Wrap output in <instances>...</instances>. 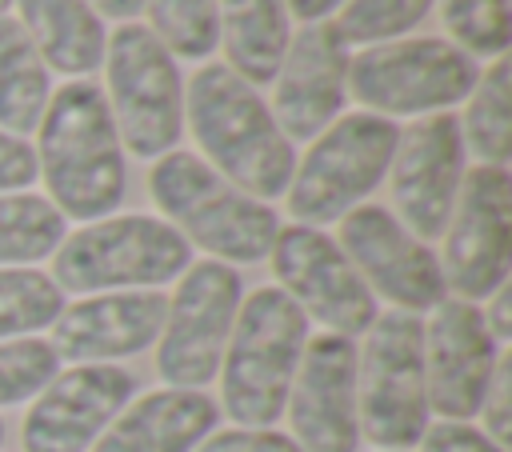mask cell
<instances>
[{
    "instance_id": "obj_3",
    "label": "cell",
    "mask_w": 512,
    "mask_h": 452,
    "mask_svg": "<svg viewBox=\"0 0 512 452\" xmlns=\"http://www.w3.org/2000/svg\"><path fill=\"white\" fill-rule=\"evenodd\" d=\"M308 344V316L280 288H256L232 320L224 344V412L244 428L284 416L292 376Z\"/></svg>"
},
{
    "instance_id": "obj_1",
    "label": "cell",
    "mask_w": 512,
    "mask_h": 452,
    "mask_svg": "<svg viewBox=\"0 0 512 452\" xmlns=\"http://www.w3.org/2000/svg\"><path fill=\"white\" fill-rule=\"evenodd\" d=\"M36 176H44L60 216L72 220H100L124 200V144L92 80H72L48 100L40 116Z\"/></svg>"
},
{
    "instance_id": "obj_13",
    "label": "cell",
    "mask_w": 512,
    "mask_h": 452,
    "mask_svg": "<svg viewBox=\"0 0 512 452\" xmlns=\"http://www.w3.org/2000/svg\"><path fill=\"white\" fill-rule=\"evenodd\" d=\"M340 252L352 260L360 280L400 304V312L416 316L444 300L448 284L436 252L380 204H356L340 216Z\"/></svg>"
},
{
    "instance_id": "obj_20",
    "label": "cell",
    "mask_w": 512,
    "mask_h": 452,
    "mask_svg": "<svg viewBox=\"0 0 512 452\" xmlns=\"http://www.w3.org/2000/svg\"><path fill=\"white\" fill-rule=\"evenodd\" d=\"M216 400L200 388H160L128 404L92 452H192L216 428Z\"/></svg>"
},
{
    "instance_id": "obj_26",
    "label": "cell",
    "mask_w": 512,
    "mask_h": 452,
    "mask_svg": "<svg viewBox=\"0 0 512 452\" xmlns=\"http://www.w3.org/2000/svg\"><path fill=\"white\" fill-rule=\"evenodd\" d=\"M64 312V292L52 276L36 268H0V340H20L24 332H40L56 324Z\"/></svg>"
},
{
    "instance_id": "obj_23",
    "label": "cell",
    "mask_w": 512,
    "mask_h": 452,
    "mask_svg": "<svg viewBox=\"0 0 512 452\" xmlns=\"http://www.w3.org/2000/svg\"><path fill=\"white\" fill-rule=\"evenodd\" d=\"M48 108V64L16 16H0V132L40 128Z\"/></svg>"
},
{
    "instance_id": "obj_30",
    "label": "cell",
    "mask_w": 512,
    "mask_h": 452,
    "mask_svg": "<svg viewBox=\"0 0 512 452\" xmlns=\"http://www.w3.org/2000/svg\"><path fill=\"white\" fill-rule=\"evenodd\" d=\"M60 368V356L48 340L20 336V340H0V408L20 404L36 396Z\"/></svg>"
},
{
    "instance_id": "obj_28",
    "label": "cell",
    "mask_w": 512,
    "mask_h": 452,
    "mask_svg": "<svg viewBox=\"0 0 512 452\" xmlns=\"http://www.w3.org/2000/svg\"><path fill=\"white\" fill-rule=\"evenodd\" d=\"M428 8L432 0H344L336 32L344 44H380L412 32L428 16Z\"/></svg>"
},
{
    "instance_id": "obj_9",
    "label": "cell",
    "mask_w": 512,
    "mask_h": 452,
    "mask_svg": "<svg viewBox=\"0 0 512 452\" xmlns=\"http://www.w3.org/2000/svg\"><path fill=\"white\" fill-rule=\"evenodd\" d=\"M480 80L476 60L436 36L368 44L348 60L344 88L376 116H420L460 104Z\"/></svg>"
},
{
    "instance_id": "obj_12",
    "label": "cell",
    "mask_w": 512,
    "mask_h": 452,
    "mask_svg": "<svg viewBox=\"0 0 512 452\" xmlns=\"http://www.w3.org/2000/svg\"><path fill=\"white\" fill-rule=\"evenodd\" d=\"M272 272L280 292L296 300L304 316H316L336 336H360L376 320V296L340 252L332 236L308 224H288L272 244Z\"/></svg>"
},
{
    "instance_id": "obj_16",
    "label": "cell",
    "mask_w": 512,
    "mask_h": 452,
    "mask_svg": "<svg viewBox=\"0 0 512 452\" xmlns=\"http://www.w3.org/2000/svg\"><path fill=\"white\" fill-rule=\"evenodd\" d=\"M496 336L484 312L468 300H440L424 328V388L428 412L444 420H468L480 412L488 380L496 372Z\"/></svg>"
},
{
    "instance_id": "obj_15",
    "label": "cell",
    "mask_w": 512,
    "mask_h": 452,
    "mask_svg": "<svg viewBox=\"0 0 512 452\" xmlns=\"http://www.w3.org/2000/svg\"><path fill=\"white\" fill-rule=\"evenodd\" d=\"M136 376L116 364H76L52 376L24 416V452H84L128 408Z\"/></svg>"
},
{
    "instance_id": "obj_29",
    "label": "cell",
    "mask_w": 512,
    "mask_h": 452,
    "mask_svg": "<svg viewBox=\"0 0 512 452\" xmlns=\"http://www.w3.org/2000/svg\"><path fill=\"white\" fill-rule=\"evenodd\" d=\"M440 20L468 56H504L508 48V0H440Z\"/></svg>"
},
{
    "instance_id": "obj_34",
    "label": "cell",
    "mask_w": 512,
    "mask_h": 452,
    "mask_svg": "<svg viewBox=\"0 0 512 452\" xmlns=\"http://www.w3.org/2000/svg\"><path fill=\"white\" fill-rule=\"evenodd\" d=\"M36 180V152L12 136V132H0V192H20Z\"/></svg>"
},
{
    "instance_id": "obj_22",
    "label": "cell",
    "mask_w": 512,
    "mask_h": 452,
    "mask_svg": "<svg viewBox=\"0 0 512 452\" xmlns=\"http://www.w3.org/2000/svg\"><path fill=\"white\" fill-rule=\"evenodd\" d=\"M228 68L252 88L276 80L288 48V4L284 0H216Z\"/></svg>"
},
{
    "instance_id": "obj_7",
    "label": "cell",
    "mask_w": 512,
    "mask_h": 452,
    "mask_svg": "<svg viewBox=\"0 0 512 452\" xmlns=\"http://www.w3.org/2000/svg\"><path fill=\"white\" fill-rule=\"evenodd\" d=\"M400 128L376 112L340 116L308 148L288 184V208L300 224L320 228L348 216L388 172Z\"/></svg>"
},
{
    "instance_id": "obj_2",
    "label": "cell",
    "mask_w": 512,
    "mask_h": 452,
    "mask_svg": "<svg viewBox=\"0 0 512 452\" xmlns=\"http://www.w3.org/2000/svg\"><path fill=\"white\" fill-rule=\"evenodd\" d=\"M184 108L192 116V136L228 184L252 200L288 192L296 172L292 140L280 132L272 108L248 80H240L228 64H208L192 76Z\"/></svg>"
},
{
    "instance_id": "obj_37",
    "label": "cell",
    "mask_w": 512,
    "mask_h": 452,
    "mask_svg": "<svg viewBox=\"0 0 512 452\" xmlns=\"http://www.w3.org/2000/svg\"><path fill=\"white\" fill-rule=\"evenodd\" d=\"M88 4L100 8L104 16H112V20H128V24H132L136 12H144V0H88Z\"/></svg>"
},
{
    "instance_id": "obj_19",
    "label": "cell",
    "mask_w": 512,
    "mask_h": 452,
    "mask_svg": "<svg viewBox=\"0 0 512 452\" xmlns=\"http://www.w3.org/2000/svg\"><path fill=\"white\" fill-rule=\"evenodd\" d=\"M168 300L152 288L140 292H96L64 308L52 324V348L64 360L104 364L144 352L164 328Z\"/></svg>"
},
{
    "instance_id": "obj_11",
    "label": "cell",
    "mask_w": 512,
    "mask_h": 452,
    "mask_svg": "<svg viewBox=\"0 0 512 452\" xmlns=\"http://www.w3.org/2000/svg\"><path fill=\"white\" fill-rule=\"evenodd\" d=\"M444 240V284L460 300H484L508 284L512 256V180L500 164H476L464 172Z\"/></svg>"
},
{
    "instance_id": "obj_18",
    "label": "cell",
    "mask_w": 512,
    "mask_h": 452,
    "mask_svg": "<svg viewBox=\"0 0 512 452\" xmlns=\"http://www.w3.org/2000/svg\"><path fill=\"white\" fill-rule=\"evenodd\" d=\"M348 48L336 24L316 20L296 32L276 68V124L288 140L320 136L344 104Z\"/></svg>"
},
{
    "instance_id": "obj_38",
    "label": "cell",
    "mask_w": 512,
    "mask_h": 452,
    "mask_svg": "<svg viewBox=\"0 0 512 452\" xmlns=\"http://www.w3.org/2000/svg\"><path fill=\"white\" fill-rule=\"evenodd\" d=\"M8 4H12V0H0V16H4V12H8Z\"/></svg>"
},
{
    "instance_id": "obj_5",
    "label": "cell",
    "mask_w": 512,
    "mask_h": 452,
    "mask_svg": "<svg viewBox=\"0 0 512 452\" xmlns=\"http://www.w3.org/2000/svg\"><path fill=\"white\" fill-rule=\"evenodd\" d=\"M356 420L376 448H412L428 428L424 324L412 312H384L356 356Z\"/></svg>"
},
{
    "instance_id": "obj_4",
    "label": "cell",
    "mask_w": 512,
    "mask_h": 452,
    "mask_svg": "<svg viewBox=\"0 0 512 452\" xmlns=\"http://www.w3.org/2000/svg\"><path fill=\"white\" fill-rule=\"evenodd\" d=\"M148 188L176 232L212 256L256 264L276 244V212L228 184L208 160L192 152H164L148 172Z\"/></svg>"
},
{
    "instance_id": "obj_27",
    "label": "cell",
    "mask_w": 512,
    "mask_h": 452,
    "mask_svg": "<svg viewBox=\"0 0 512 452\" xmlns=\"http://www.w3.org/2000/svg\"><path fill=\"white\" fill-rule=\"evenodd\" d=\"M152 16V36L184 56V60H204L220 44V16L216 0H144Z\"/></svg>"
},
{
    "instance_id": "obj_39",
    "label": "cell",
    "mask_w": 512,
    "mask_h": 452,
    "mask_svg": "<svg viewBox=\"0 0 512 452\" xmlns=\"http://www.w3.org/2000/svg\"><path fill=\"white\" fill-rule=\"evenodd\" d=\"M0 444H4V420H0Z\"/></svg>"
},
{
    "instance_id": "obj_17",
    "label": "cell",
    "mask_w": 512,
    "mask_h": 452,
    "mask_svg": "<svg viewBox=\"0 0 512 452\" xmlns=\"http://www.w3.org/2000/svg\"><path fill=\"white\" fill-rule=\"evenodd\" d=\"M284 408L304 452H356V344L336 332L308 340Z\"/></svg>"
},
{
    "instance_id": "obj_25",
    "label": "cell",
    "mask_w": 512,
    "mask_h": 452,
    "mask_svg": "<svg viewBox=\"0 0 512 452\" xmlns=\"http://www.w3.org/2000/svg\"><path fill=\"white\" fill-rule=\"evenodd\" d=\"M508 72L512 64L504 56H496V64L488 72H480L476 88L468 92V116H464V132L460 140H468V148L476 152L480 164H500L512 152V116H508Z\"/></svg>"
},
{
    "instance_id": "obj_33",
    "label": "cell",
    "mask_w": 512,
    "mask_h": 452,
    "mask_svg": "<svg viewBox=\"0 0 512 452\" xmlns=\"http://www.w3.org/2000/svg\"><path fill=\"white\" fill-rule=\"evenodd\" d=\"M424 452H504L496 440H488L480 428L464 424V420H440L428 424L420 436Z\"/></svg>"
},
{
    "instance_id": "obj_24",
    "label": "cell",
    "mask_w": 512,
    "mask_h": 452,
    "mask_svg": "<svg viewBox=\"0 0 512 452\" xmlns=\"http://www.w3.org/2000/svg\"><path fill=\"white\" fill-rule=\"evenodd\" d=\"M64 240V216L36 192H0V268L36 264Z\"/></svg>"
},
{
    "instance_id": "obj_36",
    "label": "cell",
    "mask_w": 512,
    "mask_h": 452,
    "mask_svg": "<svg viewBox=\"0 0 512 452\" xmlns=\"http://www.w3.org/2000/svg\"><path fill=\"white\" fill-rule=\"evenodd\" d=\"M288 8H292V16H300L304 24H316V20H324L328 12H336L344 0H284Z\"/></svg>"
},
{
    "instance_id": "obj_6",
    "label": "cell",
    "mask_w": 512,
    "mask_h": 452,
    "mask_svg": "<svg viewBox=\"0 0 512 452\" xmlns=\"http://www.w3.org/2000/svg\"><path fill=\"white\" fill-rule=\"evenodd\" d=\"M192 264L188 240L156 216H112L96 220L56 248V288L104 292V288H152L168 284Z\"/></svg>"
},
{
    "instance_id": "obj_14",
    "label": "cell",
    "mask_w": 512,
    "mask_h": 452,
    "mask_svg": "<svg viewBox=\"0 0 512 452\" xmlns=\"http://www.w3.org/2000/svg\"><path fill=\"white\" fill-rule=\"evenodd\" d=\"M392 204L400 224L416 240H436L448 228L460 180H464V140L452 112H432L400 132L392 152Z\"/></svg>"
},
{
    "instance_id": "obj_31",
    "label": "cell",
    "mask_w": 512,
    "mask_h": 452,
    "mask_svg": "<svg viewBox=\"0 0 512 452\" xmlns=\"http://www.w3.org/2000/svg\"><path fill=\"white\" fill-rule=\"evenodd\" d=\"M484 424H488V440H496L500 448L512 440V356H500L496 360V372L488 380V392H484Z\"/></svg>"
},
{
    "instance_id": "obj_8",
    "label": "cell",
    "mask_w": 512,
    "mask_h": 452,
    "mask_svg": "<svg viewBox=\"0 0 512 452\" xmlns=\"http://www.w3.org/2000/svg\"><path fill=\"white\" fill-rule=\"evenodd\" d=\"M108 108L132 156H164L184 128V84L172 52L144 24H120L104 44Z\"/></svg>"
},
{
    "instance_id": "obj_10",
    "label": "cell",
    "mask_w": 512,
    "mask_h": 452,
    "mask_svg": "<svg viewBox=\"0 0 512 452\" xmlns=\"http://www.w3.org/2000/svg\"><path fill=\"white\" fill-rule=\"evenodd\" d=\"M236 308L240 276L224 260H200L184 268L164 312L156 372L172 388H204L220 372Z\"/></svg>"
},
{
    "instance_id": "obj_21",
    "label": "cell",
    "mask_w": 512,
    "mask_h": 452,
    "mask_svg": "<svg viewBox=\"0 0 512 452\" xmlns=\"http://www.w3.org/2000/svg\"><path fill=\"white\" fill-rule=\"evenodd\" d=\"M24 12V32L36 44L40 60L84 76L104 60V24L88 0H16Z\"/></svg>"
},
{
    "instance_id": "obj_32",
    "label": "cell",
    "mask_w": 512,
    "mask_h": 452,
    "mask_svg": "<svg viewBox=\"0 0 512 452\" xmlns=\"http://www.w3.org/2000/svg\"><path fill=\"white\" fill-rule=\"evenodd\" d=\"M196 452H304L292 436L272 432V428H228L208 436Z\"/></svg>"
},
{
    "instance_id": "obj_35",
    "label": "cell",
    "mask_w": 512,
    "mask_h": 452,
    "mask_svg": "<svg viewBox=\"0 0 512 452\" xmlns=\"http://www.w3.org/2000/svg\"><path fill=\"white\" fill-rule=\"evenodd\" d=\"M484 324H488V332H492L496 340H508V336H512V288H508V284H500V288L492 292V308H488Z\"/></svg>"
}]
</instances>
